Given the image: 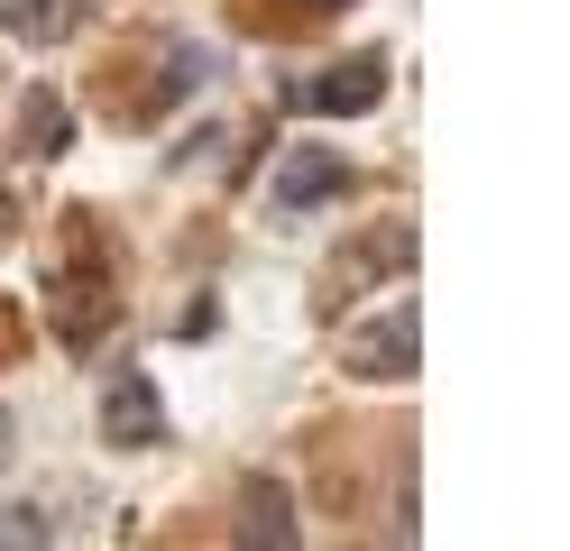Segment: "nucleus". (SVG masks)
<instances>
[{"mask_svg": "<svg viewBox=\"0 0 570 551\" xmlns=\"http://www.w3.org/2000/svg\"><path fill=\"white\" fill-rule=\"evenodd\" d=\"M414 350H423V322H414V304H396L386 322H368V331H360L350 367H360V377H414Z\"/></svg>", "mask_w": 570, "mask_h": 551, "instance_id": "obj_1", "label": "nucleus"}, {"mask_svg": "<svg viewBox=\"0 0 570 551\" xmlns=\"http://www.w3.org/2000/svg\"><path fill=\"white\" fill-rule=\"evenodd\" d=\"M386 92V65L377 56H350V65H332L323 83H295V110H368Z\"/></svg>", "mask_w": 570, "mask_h": 551, "instance_id": "obj_2", "label": "nucleus"}, {"mask_svg": "<svg viewBox=\"0 0 570 551\" xmlns=\"http://www.w3.org/2000/svg\"><path fill=\"white\" fill-rule=\"evenodd\" d=\"M157 423H166V414H157V386H148V377H120V386H111V404H101V432H111L120 451H148Z\"/></svg>", "mask_w": 570, "mask_h": 551, "instance_id": "obj_3", "label": "nucleus"}, {"mask_svg": "<svg viewBox=\"0 0 570 551\" xmlns=\"http://www.w3.org/2000/svg\"><path fill=\"white\" fill-rule=\"evenodd\" d=\"M341 184H350V166H341V157H323V147H304V157H285L276 203H285V211H304V203H332Z\"/></svg>", "mask_w": 570, "mask_h": 551, "instance_id": "obj_4", "label": "nucleus"}, {"mask_svg": "<svg viewBox=\"0 0 570 551\" xmlns=\"http://www.w3.org/2000/svg\"><path fill=\"white\" fill-rule=\"evenodd\" d=\"M75 0H0V28L28 37V47H56V37H75Z\"/></svg>", "mask_w": 570, "mask_h": 551, "instance_id": "obj_5", "label": "nucleus"}, {"mask_svg": "<svg viewBox=\"0 0 570 551\" xmlns=\"http://www.w3.org/2000/svg\"><path fill=\"white\" fill-rule=\"evenodd\" d=\"M239 551H285V488H276V478L248 488V533H239Z\"/></svg>", "mask_w": 570, "mask_h": 551, "instance_id": "obj_6", "label": "nucleus"}, {"mask_svg": "<svg viewBox=\"0 0 570 551\" xmlns=\"http://www.w3.org/2000/svg\"><path fill=\"white\" fill-rule=\"evenodd\" d=\"M0 551H47V514L38 505H10V514H0Z\"/></svg>", "mask_w": 570, "mask_h": 551, "instance_id": "obj_7", "label": "nucleus"}, {"mask_svg": "<svg viewBox=\"0 0 570 551\" xmlns=\"http://www.w3.org/2000/svg\"><path fill=\"white\" fill-rule=\"evenodd\" d=\"M28 138H38V157H56V147H65V110L38 92V101H28Z\"/></svg>", "mask_w": 570, "mask_h": 551, "instance_id": "obj_8", "label": "nucleus"}, {"mask_svg": "<svg viewBox=\"0 0 570 551\" xmlns=\"http://www.w3.org/2000/svg\"><path fill=\"white\" fill-rule=\"evenodd\" d=\"M313 10H341V0H313Z\"/></svg>", "mask_w": 570, "mask_h": 551, "instance_id": "obj_9", "label": "nucleus"}]
</instances>
